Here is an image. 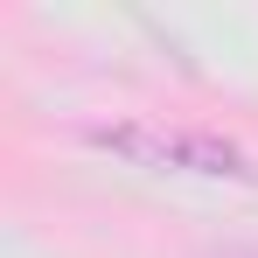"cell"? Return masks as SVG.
Segmentation results:
<instances>
[{
    "label": "cell",
    "mask_w": 258,
    "mask_h": 258,
    "mask_svg": "<svg viewBox=\"0 0 258 258\" xmlns=\"http://www.w3.org/2000/svg\"><path fill=\"white\" fill-rule=\"evenodd\" d=\"M91 147L140 161V168H174V174H210V181H244L258 188V161L230 147L223 133H181V126H91Z\"/></svg>",
    "instance_id": "1"
}]
</instances>
